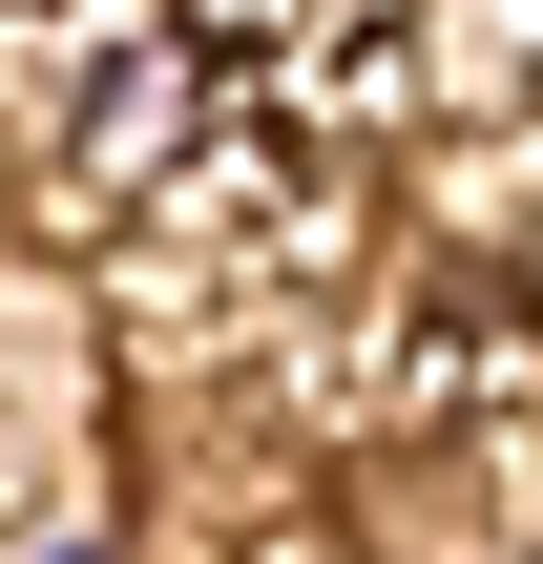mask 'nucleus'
<instances>
[{
  "mask_svg": "<svg viewBox=\"0 0 543 564\" xmlns=\"http://www.w3.org/2000/svg\"><path fill=\"white\" fill-rule=\"evenodd\" d=\"M356 21H377V0H167V42H188V63H209V42H230V63H335Z\"/></svg>",
  "mask_w": 543,
  "mask_h": 564,
  "instance_id": "f257e3e1",
  "label": "nucleus"
}]
</instances>
